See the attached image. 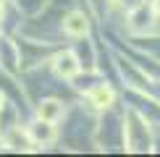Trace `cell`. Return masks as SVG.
Returning <instances> with one entry per match:
<instances>
[{"label":"cell","instance_id":"cell-8","mask_svg":"<svg viewBox=\"0 0 160 157\" xmlns=\"http://www.w3.org/2000/svg\"><path fill=\"white\" fill-rule=\"evenodd\" d=\"M155 8H158V11H160V0H155Z\"/></svg>","mask_w":160,"mask_h":157},{"label":"cell","instance_id":"cell-6","mask_svg":"<svg viewBox=\"0 0 160 157\" xmlns=\"http://www.w3.org/2000/svg\"><path fill=\"white\" fill-rule=\"evenodd\" d=\"M37 115L42 118V121H52V123H55L58 118L63 115V102H58V100H45V102H39Z\"/></svg>","mask_w":160,"mask_h":157},{"label":"cell","instance_id":"cell-3","mask_svg":"<svg viewBox=\"0 0 160 157\" xmlns=\"http://www.w3.org/2000/svg\"><path fill=\"white\" fill-rule=\"evenodd\" d=\"M3 144L8 149H16V152H26V149H32V136H29V131L8 128L5 136H3Z\"/></svg>","mask_w":160,"mask_h":157},{"label":"cell","instance_id":"cell-7","mask_svg":"<svg viewBox=\"0 0 160 157\" xmlns=\"http://www.w3.org/2000/svg\"><path fill=\"white\" fill-rule=\"evenodd\" d=\"M118 8H126V11H137L139 5H142V0H116Z\"/></svg>","mask_w":160,"mask_h":157},{"label":"cell","instance_id":"cell-4","mask_svg":"<svg viewBox=\"0 0 160 157\" xmlns=\"http://www.w3.org/2000/svg\"><path fill=\"white\" fill-rule=\"evenodd\" d=\"M29 136H32V141H37V144H52V141H55V128H52V121H42V118H39L37 123H32Z\"/></svg>","mask_w":160,"mask_h":157},{"label":"cell","instance_id":"cell-5","mask_svg":"<svg viewBox=\"0 0 160 157\" xmlns=\"http://www.w3.org/2000/svg\"><path fill=\"white\" fill-rule=\"evenodd\" d=\"M113 100H116V94H113V89L105 87V84H102V87H95V89L89 92V105H95V107H100V110L110 107Z\"/></svg>","mask_w":160,"mask_h":157},{"label":"cell","instance_id":"cell-1","mask_svg":"<svg viewBox=\"0 0 160 157\" xmlns=\"http://www.w3.org/2000/svg\"><path fill=\"white\" fill-rule=\"evenodd\" d=\"M52 68H55V74L61 78H74L79 71H82V65H79L74 52H61V55L52 60Z\"/></svg>","mask_w":160,"mask_h":157},{"label":"cell","instance_id":"cell-2","mask_svg":"<svg viewBox=\"0 0 160 157\" xmlns=\"http://www.w3.org/2000/svg\"><path fill=\"white\" fill-rule=\"evenodd\" d=\"M63 31L68 37H84L89 31V21H87V16L82 11H74V13H68L63 18Z\"/></svg>","mask_w":160,"mask_h":157}]
</instances>
